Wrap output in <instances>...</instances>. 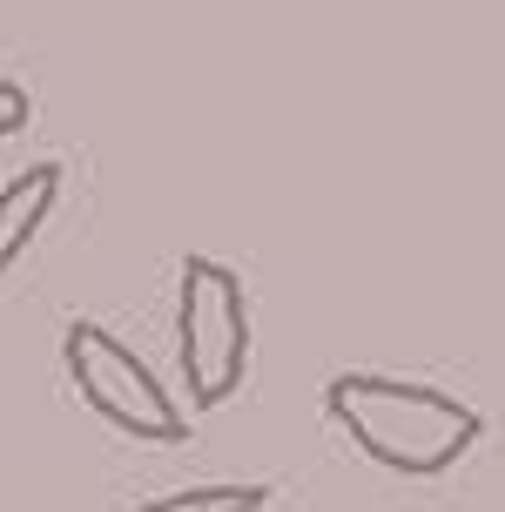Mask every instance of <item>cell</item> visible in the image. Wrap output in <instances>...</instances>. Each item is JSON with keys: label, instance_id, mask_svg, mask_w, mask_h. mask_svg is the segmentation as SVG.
<instances>
[{"label": "cell", "instance_id": "obj_2", "mask_svg": "<svg viewBox=\"0 0 505 512\" xmlns=\"http://www.w3.org/2000/svg\"><path fill=\"white\" fill-rule=\"evenodd\" d=\"M176 358L189 405L216 411L236 398V384L250 371V304L243 277L216 256H189L176 283Z\"/></svg>", "mask_w": 505, "mask_h": 512}, {"label": "cell", "instance_id": "obj_1", "mask_svg": "<svg viewBox=\"0 0 505 512\" xmlns=\"http://www.w3.org/2000/svg\"><path fill=\"white\" fill-rule=\"evenodd\" d=\"M324 411L344 425V438L364 459H378L384 472H404V479L452 472L485 438L479 405H465L438 384L378 378V371H337L324 384Z\"/></svg>", "mask_w": 505, "mask_h": 512}, {"label": "cell", "instance_id": "obj_6", "mask_svg": "<svg viewBox=\"0 0 505 512\" xmlns=\"http://www.w3.org/2000/svg\"><path fill=\"white\" fill-rule=\"evenodd\" d=\"M27 115H34V95H27L21 81H0V142H7V135H21Z\"/></svg>", "mask_w": 505, "mask_h": 512}, {"label": "cell", "instance_id": "obj_3", "mask_svg": "<svg viewBox=\"0 0 505 512\" xmlns=\"http://www.w3.org/2000/svg\"><path fill=\"white\" fill-rule=\"evenodd\" d=\"M61 364H68V384L81 391V405L95 411L108 432L142 438V445H182L189 438V411L169 398V384L155 378L108 324H95V317L68 324Z\"/></svg>", "mask_w": 505, "mask_h": 512}, {"label": "cell", "instance_id": "obj_5", "mask_svg": "<svg viewBox=\"0 0 505 512\" xmlns=\"http://www.w3.org/2000/svg\"><path fill=\"white\" fill-rule=\"evenodd\" d=\"M270 506V486H189V492H162V499H142L135 512H263Z\"/></svg>", "mask_w": 505, "mask_h": 512}, {"label": "cell", "instance_id": "obj_4", "mask_svg": "<svg viewBox=\"0 0 505 512\" xmlns=\"http://www.w3.org/2000/svg\"><path fill=\"white\" fill-rule=\"evenodd\" d=\"M61 203V162H27L21 176L0 189V277L21 263V250L41 236V223Z\"/></svg>", "mask_w": 505, "mask_h": 512}]
</instances>
